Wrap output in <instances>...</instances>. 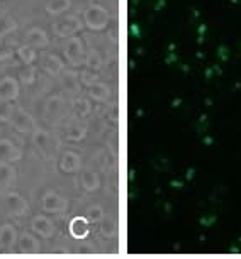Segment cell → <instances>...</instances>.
Returning a JSON list of instances; mask_svg holds the SVG:
<instances>
[{
  "instance_id": "cell-1",
  "label": "cell",
  "mask_w": 241,
  "mask_h": 259,
  "mask_svg": "<svg viewBox=\"0 0 241 259\" xmlns=\"http://www.w3.org/2000/svg\"><path fill=\"white\" fill-rule=\"evenodd\" d=\"M17 95V85L12 78H6L0 83V99H14Z\"/></svg>"
},
{
  "instance_id": "cell-2",
  "label": "cell",
  "mask_w": 241,
  "mask_h": 259,
  "mask_svg": "<svg viewBox=\"0 0 241 259\" xmlns=\"http://www.w3.org/2000/svg\"><path fill=\"white\" fill-rule=\"evenodd\" d=\"M32 227H34V231H38L44 237H50L53 234V226H51V222L48 221V219L38 217L36 221L32 222Z\"/></svg>"
},
{
  "instance_id": "cell-3",
  "label": "cell",
  "mask_w": 241,
  "mask_h": 259,
  "mask_svg": "<svg viewBox=\"0 0 241 259\" xmlns=\"http://www.w3.org/2000/svg\"><path fill=\"white\" fill-rule=\"evenodd\" d=\"M104 14H102L100 9H97V7H93L90 9V11L87 12V21L88 24H90L92 27H95V29H100V26L104 24Z\"/></svg>"
},
{
  "instance_id": "cell-4",
  "label": "cell",
  "mask_w": 241,
  "mask_h": 259,
  "mask_svg": "<svg viewBox=\"0 0 241 259\" xmlns=\"http://www.w3.org/2000/svg\"><path fill=\"white\" fill-rule=\"evenodd\" d=\"M44 207H46V210H50V212H56V210L65 208V202L61 198H58L56 195L48 193L44 197Z\"/></svg>"
},
{
  "instance_id": "cell-5",
  "label": "cell",
  "mask_w": 241,
  "mask_h": 259,
  "mask_svg": "<svg viewBox=\"0 0 241 259\" xmlns=\"http://www.w3.org/2000/svg\"><path fill=\"white\" fill-rule=\"evenodd\" d=\"M0 158H4V159H16V158H19V151L14 148L11 143L4 141V143H0Z\"/></svg>"
},
{
  "instance_id": "cell-6",
  "label": "cell",
  "mask_w": 241,
  "mask_h": 259,
  "mask_svg": "<svg viewBox=\"0 0 241 259\" xmlns=\"http://www.w3.org/2000/svg\"><path fill=\"white\" fill-rule=\"evenodd\" d=\"M70 231L75 237H83L87 234V222L83 219H75L70 226Z\"/></svg>"
},
{
  "instance_id": "cell-7",
  "label": "cell",
  "mask_w": 241,
  "mask_h": 259,
  "mask_svg": "<svg viewBox=\"0 0 241 259\" xmlns=\"http://www.w3.org/2000/svg\"><path fill=\"white\" fill-rule=\"evenodd\" d=\"M77 166H78V158L75 154H66L65 158H63V169L72 171V169H77Z\"/></svg>"
},
{
  "instance_id": "cell-8",
  "label": "cell",
  "mask_w": 241,
  "mask_h": 259,
  "mask_svg": "<svg viewBox=\"0 0 241 259\" xmlns=\"http://www.w3.org/2000/svg\"><path fill=\"white\" fill-rule=\"evenodd\" d=\"M0 239H2V244H6V246H9V244L14 242V229L11 226H6L2 229V234H0Z\"/></svg>"
},
{
  "instance_id": "cell-9",
  "label": "cell",
  "mask_w": 241,
  "mask_h": 259,
  "mask_svg": "<svg viewBox=\"0 0 241 259\" xmlns=\"http://www.w3.org/2000/svg\"><path fill=\"white\" fill-rule=\"evenodd\" d=\"M29 39H31V41H32L36 46H44V45H46V36H44L43 32L36 31V29L29 32Z\"/></svg>"
},
{
  "instance_id": "cell-10",
  "label": "cell",
  "mask_w": 241,
  "mask_h": 259,
  "mask_svg": "<svg viewBox=\"0 0 241 259\" xmlns=\"http://www.w3.org/2000/svg\"><path fill=\"white\" fill-rule=\"evenodd\" d=\"M9 203H11V207L16 210V212H22V210L26 208V205H24V202L17 195H11V197H9Z\"/></svg>"
},
{
  "instance_id": "cell-11",
  "label": "cell",
  "mask_w": 241,
  "mask_h": 259,
  "mask_svg": "<svg viewBox=\"0 0 241 259\" xmlns=\"http://www.w3.org/2000/svg\"><path fill=\"white\" fill-rule=\"evenodd\" d=\"M14 177V171L9 166H0V182L7 183L11 182V178Z\"/></svg>"
},
{
  "instance_id": "cell-12",
  "label": "cell",
  "mask_w": 241,
  "mask_h": 259,
  "mask_svg": "<svg viewBox=\"0 0 241 259\" xmlns=\"http://www.w3.org/2000/svg\"><path fill=\"white\" fill-rule=\"evenodd\" d=\"M68 7V2H65V0H55V2H51L50 6H48V11L50 12H60L63 11V9Z\"/></svg>"
},
{
  "instance_id": "cell-13",
  "label": "cell",
  "mask_w": 241,
  "mask_h": 259,
  "mask_svg": "<svg viewBox=\"0 0 241 259\" xmlns=\"http://www.w3.org/2000/svg\"><path fill=\"white\" fill-rule=\"evenodd\" d=\"M21 244H22L24 251H36V241H34V239H31L29 236H24Z\"/></svg>"
},
{
  "instance_id": "cell-14",
  "label": "cell",
  "mask_w": 241,
  "mask_h": 259,
  "mask_svg": "<svg viewBox=\"0 0 241 259\" xmlns=\"http://www.w3.org/2000/svg\"><path fill=\"white\" fill-rule=\"evenodd\" d=\"M66 51H68V56H70V58H75L78 53H80V42H78V39H73Z\"/></svg>"
},
{
  "instance_id": "cell-15",
  "label": "cell",
  "mask_w": 241,
  "mask_h": 259,
  "mask_svg": "<svg viewBox=\"0 0 241 259\" xmlns=\"http://www.w3.org/2000/svg\"><path fill=\"white\" fill-rule=\"evenodd\" d=\"M17 127L21 131H27V129H31V127H32V122H31V119H29L27 115H21V117H19Z\"/></svg>"
},
{
  "instance_id": "cell-16",
  "label": "cell",
  "mask_w": 241,
  "mask_h": 259,
  "mask_svg": "<svg viewBox=\"0 0 241 259\" xmlns=\"http://www.w3.org/2000/svg\"><path fill=\"white\" fill-rule=\"evenodd\" d=\"M46 68H48V71H51V73H56V71H58V68H60V63H58L56 60H51V58H48Z\"/></svg>"
},
{
  "instance_id": "cell-17",
  "label": "cell",
  "mask_w": 241,
  "mask_h": 259,
  "mask_svg": "<svg viewBox=\"0 0 241 259\" xmlns=\"http://www.w3.org/2000/svg\"><path fill=\"white\" fill-rule=\"evenodd\" d=\"M19 53H21V56H22V60H26V61H31L32 60V51L31 50H26V48H22V50L21 51H19Z\"/></svg>"
},
{
  "instance_id": "cell-18",
  "label": "cell",
  "mask_w": 241,
  "mask_h": 259,
  "mask_svg": "<svg viewBox=\"0 0 241 259\" xmlns=\"http://www.w3.org/2000/svg\"><path fill=\"white\" fill-rule=\"evenodd\" d=\"M7 114H9V105L2 104L0 105V119H7Z\"/></svg>"
},
{
  "instance_id": "cell-19",
  "label": "cell",
  "mask_w": 241,
  "mask_h": 259,
  "mask_svg": "<svg viewBox=\"0 0 241 259\" xmlns=\"http://www.w3.org/2000/svg\"><path fill=\"white\" fill-rule=\"evenodd\" d=\"M93 92V94H95V97H97V99H102V97H104V87H95V89H93L92 90Z\"/></svg>"
},
{
  "instance_id": "cell-20",
  "label": "cell",
  "mask_w": 241,
  "mask_h": 259,
  "mask_svg": "<svg viewBox=\"0 0 241 259\" xmlns=\"http://www.w3.org/2000/svg\"><path fill=\"white\" fill-rule=\"evenodd\" d=\"M22 78H24V80H27V81H31V78H32V70L24 71V73H22Z\"/></svg>"
}]
</instances>
